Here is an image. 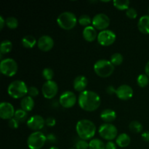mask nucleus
I'll use <instances>...</instances> for the list:
<instances>
[{"mask_svg":"<svg viewBox=\"0 0 149 149\" xmlns=\"http://www.w3.org/2000/svg\"><path fill=\"white\" fill-rule=\"evenodd\" d=\"M0 70L4 75L13 77L17 71V64L13 58H5L1 61Z\"/></svg>","mask_w":149,"mask_h":149,"instance_id":"6e6552de","label":"nucleus"},{"mask_svg":"<svg viewBox=\"0 0 149 149\" xmlns=\"http://www.w3.org/2000/svg\"><path fill=\"white\" fill-rule=\"evenodd\" d=\"M116 96L119 99L123 100H127L130 99L133 95V90L132 87L127 84L120 85L116 91Z\"/></svg>","mask_w":149,"mask_h":149,"instance_id":"2eb2a0df","label":"nucleus"},{"mask_svg":"<svg viewBox=\"0 0 149 149\" xmlns=\"http://www.w3.org/2000/svg\"><path fill=\"white\" fill-rule=\"evenodd\" d=\"M37 45L39 49L47 52L53 47L54 40L49 35H43L38 39Z\"/></svg>","mask_w":149,"mask_h":149,"instance_id":"dca6fc26","label":"nucleus"},{"mask_svg":"<svg viewBox=\"0 0 149 149\" xmlns=\"http://www.w3.org/2000/svg\"><path fill=\"white\" fill-rule=\"evenodd\" d=\"M45 125V120L40 115H33L27 121V126L35 132L40 130Z\"/></svg>","mask_w":149,"mask_h":149,"instance_id":"ddd939ff","label":"nucleus"},{"mask_svg":"<svg viewBox=\"0 0 149 149\" xmlns=\"http://www.w3.org/2000/svg\"><path fill=\"white\" fill-rule=\"evenodd\" d=\"M56 123V121H55V118L52 117V116H49V117H47L46 119H45V124H46L47 126L49 127H52L55 125Z\"/></svg>","mask_w":149,"mask_h":149,"instance_id":"4c0bfd02","label":"nucleus"},{"mask_svg":"<svg viewBox=\"0 0 149 149\" xmlns=\"http://www.w3.org/2000/svg\"><path fill=\"white\" fill-rule=\"evenodd\" d=\"M22 45L26 48H32L36 43V39L32 35H26L22 39Z\"/></svg>","mask_w":149,"mask_h":149,"instance_id":"5701e85b","label":"nucleus"},{"mask_svg":"<svg viewBox=\"0 0 149 149\" xmlns=\"http://www.w3.org/2000/svg\"><path fill=\"white\" fill-rule=\"evenodd\" d=\"M110 61L113 65H119L123 62V55L119 52H115L111 56Z\"/></svg>","mask_w":149,"mask_h":149,"instance_id":"cd10ccee","label":"nucleus"},{"mask_svg":"<svg viewBox=\"0 0 149 149\" xmlns=\"http://www.w3.org/2000/svg\"><path fill=\"white\" fill-rule=\"evenodd\" d=\"M57 22L60 27L62 29L65 30H71L77 24V19L74 13L65 11L58 15Z\"/></svg>","mask_w":149,"mask_h":149,"instance_id":"39448f33","label":"nucleus"},{"mask_svg":"<svg viewBox=\"0 0 149 149\" xmlns=\"http://www.w3.org/2000/svg\"><path fill=\"white\" fill-rule=\"evenodd\" d=\"M80 107L87 111H94L100 105V97L95 92L84 90L79 94L78 99Z\"/></svg>","mask_w":149,"mask_h":149,"instance_id":"f257e3e1","label":"nucleus"},{"mask_svg":"<svg viewBox=\"0 0 149 149\" xmlns=\"http://www.w3.org/2000/svg\"><path fill=\"white\" fill-rule=\"evenodd\" d=\"M98 132L103 139L109 141L117 138L118 135V130L116 126L111 123H104L100 125Z\"/></svg>","mask_w":149,"mask_h":149,"instance_id":"0eeeda50","label":"nucleus"},{"mask_svg":"<svg viewBox=\"0 0 149 149\" xmlns=\"http://www.w3.org/2000/svg\"><path fill=\"white\" fill-rule=\"evenodd\" d=\"M6 25L10 29H15L18 26V20H17V19L16 17H13V16L11 17L10 16V17H8L6 19Z\"/></svg>","mask_w":149,"mask_h":149,"instance_id":"2f4dec72","label":"nucleus"},{"mask_svg":"<svg viewBox=\"0 0 149 149\" xmlns=\"http://www.w3.org/2000/svg\"><path fill=\"white\" fill-rule=\"evenodd\" d=\"M69 149H77L76 148H69Z\"/></svg>","mask_w":149,"mask_h":149,"instance_id":"49530a36","label":"nucleus"},{"mask_svg":"<svg viewBox=\"0 0 149 149\" xmlns=\"http://www.w3.org/2000/svg\"><path fill=\"white\" fill-rule=\"evenodd\" d=\"M76 130L79 138L86 141L93 138L96 132V127L89 119H81L77 122Z\"/></svg>","mask_w":149,"mask_h":149,"instance_id":"f03ea898","label":"nucleus"},{"mask_svg":"<svg viewBox=\"0 0 149 149\" xmlns=\"http://www.w3.org/2000/svg\"><path fill=\"white\" fill-rule=\"evenodd\" d=\"M29 91L26 83L21 80H15L12 81L8 86L7 93L13 98L23 97Z\"/></svg>","mask_w":149,"mask_h":149,"instance_id":"7ed1b4c3","label":"nucleus"},{"mask_svg":"<svg viewBox=\"0 0 149 149\" xmlns=\"http://www.w3.org/2000/svg\"><path fill=\"white\" fill-rule=\"evenodd\" d=\"M138 29L145 34L149 33V15H145L140 17L138 23Z\"/></svg>","mask_w":149,"mask_h":149,"instance_id":"6ab92c4d","label":"nucleus"},{"mask_svg":"<svg viewBox=\"0 0 149 149\" xmlns=\"http://www.w3.org/2000/svg\"><path fill=\"white\" fill-rule=\"evenodd\" d=\"M94 71L99 77L106 78L113 74L114 71V65L110 61L104 59L99 60L95 63Z\"/></svg>","mask_w":149,"mask_h":149,"instance_id":"20e7f679","label":"nucleus"},{"mask_svg":"<svg viewBox=\"0 0 149 149\" xmlns=\"http://www.w3.org/2000/svg\"><path fill=\"white\" fill-rule=\"evenodd\" d=\"M149 82L148 76L146 74H140L137 78V83L141 87H144L148 85Z\"/></svg>","mask_w":149,"mask_h":149,"instance_id":"c85d7f7f","label":"nucleus"},{"mask_svg":"<svg viewBox=\"0 0 149 149\" xmlns=\"http://www.w3.org/2000/svg\"><path fill=\"white\" fill-rule=\"evenodd\" d=\"M20 106L23 110L27 111H31L34 107V100L33 97L31 96H26L23 97V99L20 101Z\"/></svg>","mask_w":149,"mask_h":149,"instance_id":"412c9836","label":"nucleus"},{"mask_svg":"<svg viewBox=\"0 0 149 149\" xmlns=\"http://www.w3.org/2000/svg\"><path fill=\"white\" fill-rule=\"evenodd\" d=\"M60 104L64 108L69 109L73 107L77 102V96L71 91L63 92L59 98Z\"/></svg>","mask_w":149,"mask_h":149,"instance_id":"f8f14e48","label":"nucleus"},{"mask_svg":"<svg viewBox=\"0 0 149 149\" xmlns=\"http://www.w3.org/2000/svg\"><path fill=\"white\" fill-rule=\"evenodd\" d=\"M6 23V21L4 20V19L3 18L2 16H0V29H2L3 27H4V24Z\"/></svg>","mask_w":149,"mask_h":149,"instance_id":"37998d69","label":"nucleus"},{"mask_svg":"<svg viewBox=\"0 0 149 149\" xmlns=\"http://www.w3.org/2000/svg\"><path fill=\"white\" fill-rule=\"evenodd\" d=\"M130 137L127 133H122L119 135L116 138V143L121 148H125L127 147L130 143Z\"/></svg>","mask_w":149,"mask_h":149,"instance_id":"4be33fe9","label":"nucleus"},{"mask_svg":"<svg viewBox=\"0 0 149 149\" xmlns=\"http://www.w3.org/2000/svg\"><path fill=\"white\" fill-rule=\"evenodd\" d=\"M126 15L131 19H135L138 16V13H137V10L135 8L129 7L126 10Z\"/></svg>","mask_w":149,"mask_h":149,"instance_id":"f704fd0d","label":"nucleus"},{"mask_svg":"<svg viewBox=\"0 0 149 149\" xmlns=\"http://www.w3.org/2000/svg\"><path fill=\"white\" fill-rule=\"evenodd\" d=\"M116 36L113 31L111 30L101 31L97 35V41L103 46H109L116 40Z\"/></svg>","mask_w":149,"mask_h":149,"instance_id":"9b49d317","label":"nucleus"},{"mask_svg":"<svg viewBox=\"0 0 149 149\" xmlns=\"http://www.w3.org/2000/svg\"><path fill=\"white\" fill-rule=\"evenodd\" d=\"M49 149H59L58 148V147H55V146H52V147H51Z\"/></svg>","mask_w":149,"mask_h":149,"instance_id":"a18cd8bd","label":"nucleus"},{"mask_svg":"<svg viewBox=\"0 0 149 149\" xmlns=\"http://www.w3.org/2000/svg\"><path fill=\"white\" fill-rule=\"evenodd\" d=\"M87 84H88V80L84 76H78L74 80V90L81 93V92L84 91V89L87 86Z\"/></svg>","mask_w":149,"mask_h":149,"instance_id":"f3484780","label":"nucleus"},{"mask_svg":"<svg viewBox=\"0 0 149 149\" xmlns=\"http://www.w3.org/2000/svg\"><path fill=\"white\" fill-rule=\"evenodd\" d=\"M42 92L44 97L47 99H52L58 92V86L55 81L50 80L44 83L42 87Z\"/></svg>","mask_w":149,"mask_h":149,"instance_id":"1a4fd4ad","label":"nucleus"},{"mask_svg":"<svg viewBox=\"0 0 149 149\" xmlns=\"http://www.w3.org/2000/svg\"><path fill=\"white\" fill-rule=\"evenodd\" d=\"M19 121L17 120L15 118H13V119H10L8 122L9 127L12 129H17L19 126Z\"/></svg>","mask_w":149,"mask_h":149,"instance_id":"e433bc0d","label":"nucleus"},{"mask_svg":"<svg viewBox=\"0 0 149 149\" xmlns=\"http://www.w3.org/2000/svg\"><path fill=\"white\" fill-rule=\"evenodd\" d=\"M89 149H106V145L101 140L95 138L90 141Z\"/></svg>","mask_w":149,"mask_h":149,"instance_id":"b1692460","label":"nucleus"},{"mask_svg":"<svg viewBox=\"0 0 149 149\" xmlns=\"http://www.w3.org/2000/svg\"><path fill=\"white\" fill-rule=\"evenodd\" d=\"M145 71H146V74L147 76H148V77H149V61L148 63H147L146 65Z\"/></svg>","mask_w":149,"mask_h":149,"instance_id":"c03bdc74","label":"nucleus"},{"mask_svg":"<svg viewBox=\"0 0 149 149\" xmlns=\"http://www.w3.org/2000/svg\"><path fill=\"white\" fill-rule=\"evenodd\" d=\"M28 94L29 95V96L31 97H36L39 95V90L36 87L34 86H31L29 88V91H28Z\"/></svg>","mask_w":149,"mask_h":149,"instance_id":"c9c22d12","label":"nucleus"},{"mask_svg":"<svg viewBox=\"0 0 149 149\" xmlns=\"http://www.w3.org/2000/svg\"><path fill=\"white\" fill-rule=\"evenodd\" d=\"M148 12H149V8H148Z\"/></svg>","mask_w":149,"mask_h":149,"instance_id":"de8ad7c7","label":"nucleus"},{"mask_svg":"<svg viewBox=\"0 0 149 149\" xmlns=\"http://www.w3.org/2000/svg\"><path fill=\"white\" fill-rule=\"evenodd\" d=\"M106 149H116V146L112 141H109L106 144Z\"/></svg>","mask_w":149,"mask_h":149,"instance_id":"58836bf2","label":"nucleus"},{"mask_svg":"<svg viewBox=\"0 0 149 149\" xmlns=\"http://www.w3.org/2000/svg\"><path fill=\"white\" fill-rule=\"evenodd\" d=\"M14 107L8 102H2L0 104V117L2 119H11L15 116Z\"/></svg>","mask_w":149,"mask_h":149,"instance_id":"4468645a","label":"nucleus"},{"mask_svg":"<svg viewBox=\"0 0 149 149\" xmlns=\"http://www.w3.org/2000/svg\"><path fill=\"white\" fill-rule=\"evenodd\" d=\"M76 148L77 149H88L89 143L86 141L80 139L76 143Z\"/></svg>","mask_w":149,"mask_h":149,"instance_id":"72a5a7b5","label":"nucleus"},{"mask_svg":"<svg viewBox=\"0 0 149 149\" xmlns=\"http://www.w3.org/2000/svg\"><path fill=\"white\" fill-rule=\"evenodd\" d=\"M113 5L116 8L119 9V10H127L129 8L130 5V1L129 0H114L113 1Z\"/></svg>","mask_w":149,"mask_h":149,"instance_id":"bb28decb","label":"nucleus"},{"mask_svg":"<svg viewBox=\"0 0 149 149\" xmlns=\"http://www.w3.org/2000/svg\"><path fill=\"white\" fill-rule=\"evenodd\" d=\"M141 137H142L143 141H146V142H149V131H146V132H144L142 134V135H141Z\"/></svg>","mask_w":149,"mask_h":149,"instance_id":"ea45409f","label":"nucleus"},{"mask_svg":"<svg viewBox=\"0 0 149 149\" xmlns=\"http://www.w3.org/2000/svg\"><path fill=\"white\" fill-rule=\"evenodd\" d=\"M93 22V20L91 17L87 15H81L79 17V23L81 26H84L85 27L90 26V23Z\"/></svg>","mask_w":149,"mask_h":149,"instance_id":"7c9ffc66","label":"nucleus"},{"mask_svg":"<svg viewBox=\"0 0 149 149\" xmlns=\"http://www.w3.org/2000/svg\"><path fill=\"white\" fill-rule=\"evenodd\" d=\"M27 112L26 111L23 110V109H17L15 111V118L19 122H24L26 119H27Z\"/></svg>","mask_w":149,"mask_h":149,"instance_id":"c756f323","label":"nucleus"},{"mask_svg":"<svg viewBox=\"0 0 149 149\" xmlns=\"http://www.w3.org/2000/svg\"><path fill=\"white\" fill-rule=\"evenodd\" d=\"M42 76L47 81H50L54 77L53 70L50 68H45L42 71Z\"/></svg>","mask_w":149,"mask_h":149,"instance_id":"473e14b6","label":"nucleus"},{"mask_svg":"<svg viewBox=\"0 0 149 149\" xmlns=\"http://www.w3.org/2000/svg\"><path fill=\"white\" fill-rule=\"evenodd\" d=\"M106 91H107L108 94L112 95L113 94V93H116V90H115V88L113 86H109V87H107V89H106Z\"/></svg>","mask_w":149,"mask_h":149,"instance_id":"a19ab883","label":"nucleus"},{"mask_svg":"<svg viewBox=\"0 0 149 149\" xmlns=\"http://www.w3.org/2000/svg\"><path fill=\"white\" fill-rule=\"evenodd\" d=\"M129 129L131 132L135 133H139L143 130V125L138 121H132L130 123Z\"/></svg>","mask_w":149,"mask_h":149,"instance_id":"a878e982","label":"nucleus"},{"mask_svg":"<svg viewBox=\"0 0 149 149\" xmlns=\"http://www.w3.org/2000/svg\"><path fill=\"white\" fill-rule=\"evenodd\" d=\"M55 140H56V138H55V136L53 134H49V135L47 136V141H49V142L54 143L55 142Z\"/></svg>","mask_w":149,"mask_h":149,"instance_id":"79ce46f5","label":"nucleus"},{"mask_svg":"<svg viewBox=\"0 0 149 149\" xmlns=\"http://www.w3.org/2000/svg\"><path fill=\"white\" fill-rule=\"evenodd\" d=\"M47 141V137L42 132L37 131L31 134L27 140V145L30 149H40Z\"/></svg>","mask_w":149,"mask_h":149,"instance_id":"423d86ee","label":"nucleus"},{"mask_svg":"<svg viewBox=\"0 0 149 149\" xmlns=\"http://www.w3.org/2000/svg\"><path fill=\"white\" fill-rule=\"evenodd\" d=\"M82 34L84 39L90 42H93L96 38H97V35H98L96 31L95 28L92 26H89L84 28Z\"/></svg>","mask_w":149,"mask_h":149,"instance_id":"a211bd4d","label":"nucleus"},{"mask_svg":"<svg viewBox=\"0 0 149 149\" xmlns=\"http://www.w3.org/2000/svg\"><path fill=\"white\" fill-rule=\"evenodd\" d=\"M100 118L102 120L106 122H113L116 119V113L113 109H104L100 113Z\"/></svg>","mask_w":149,"mask_h":149,"instance_id":"aec40b11","label":"nucleus"},{"mask_svg":"<svg viewBox=\"0 0 149 149\" xmlns=\"http://www.w3.org/2000/svg\"><path fill=\"white\" fill-rule=\"evenodd\" d=\"M93 26L99 30H106L110 24V18L105 13H98L93 18Z\"/></svg>","mask_w":149,"mask_h":149,"instance_id":"9d476101","label":"nucleus"},{"mask_svg":"<svg viewBox=\"0 0 149 149\" xmlns=\"http://www.w3.org/2000/svg\"><path fill=\"white\" fill-rule=\"evenodd\" d=\"M13 49V44L10 40H4L1 42L0 46V52L1 54H6L10 52Z\"/></svg>","mask_w":149,"mask_h":149,"instance_id":"393cba45","label":"nucleus"}]
</instances>
